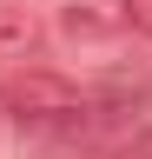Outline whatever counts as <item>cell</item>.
Segmentation results:
<instances>
[{
	"label": "cell",
	"mask_w": 152,
	"mask_h": 159,
	"mask_svg": "<svg viewBox=\"0 0 152 159\" xmlns=\"http://www.w3.org/2000/svg\"><path fill=\"white\" fill-rule=\"evenodd\" d=\"M40 47H46V27H40V20H33L27 7H0V66L20 73Z\"/></svg>",
	"instance_id": "cell-2"
},
{
	"label": "cell",
	"mask_w": 152,
	"mask_h": 159,
	"mask_svg": "<svg viewBox=\"0 0 152 159\" xmlns=\"http://www.w3.org/2000/svg\"><path fill=\"white\" fill-rule=\"evenodd\" d=\"M0 106L20 119V126H40V133H53V126H66V119H80V113H86V93L73 86L66 73L20 66V73H7V80H0Z\"/></svg>",
	"instance_id": "cell-1"
},
{
	"label": "cell",
	"mask_w": 152,
	"mask_h": 159,
	"mask_svg": "<svg viewBox=\"0 0 152 159\" xmlns=\"http://www.w3.org/2000/svg\"><path fill=\"white\" fill-rule=\"evenodd\" d=\"M119 20L132 33H152V0H119Z\"/></svg>",
	"instance_id": "cell-4"
},
{
	"label": "cell",
	"mask_w": 152,
	"mask_h": 159,
	"mask_svg": "<svg viewBox=\"0 0 152 159\" xmlns=\"http://www.w3.org/2000/svg\"><path fill=\"white\" fill-rule=\"evenodd\" d=\"M106 159H152V126H139V133H126L119 146H112Z\"/></svg>",
	"instance_id": "cell-3"
}]
</instances>
